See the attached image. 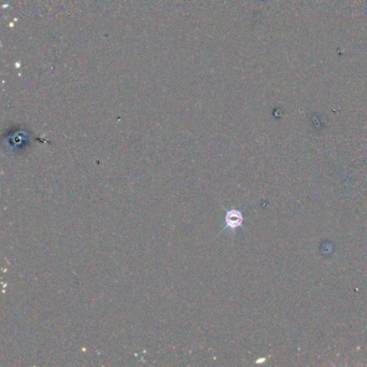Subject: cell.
<instances>
[{
  "label": "cell",
  "mask_w": 367,
  "mask_h": 367,
  "mask_svg": "<svg viewBox=\"0 0 367 367\" xmlns=\"http://www.w3.org/2000/svg\"><path fill=\"white\" fill-rule=\"evenodd\" d=\"M242 221H244V217H242L240 211L238 210L227 211V214L225 216L226 227H229L231 230H235L242 224Z\"/></svg>",
  "instance_id": "6da1fadb"
}]
</instances>
